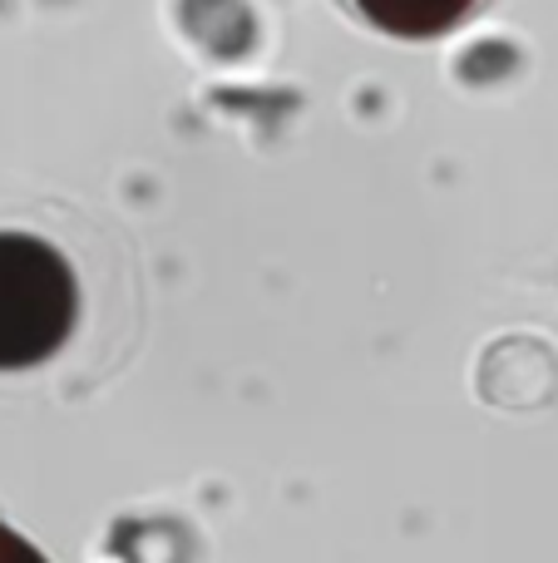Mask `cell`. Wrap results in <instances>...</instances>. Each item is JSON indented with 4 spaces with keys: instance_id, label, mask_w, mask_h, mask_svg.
Masks as SVG:
<instances>
[{
    "instance_id": "obj_1",
    "label": "cell",
    "mask_w": 558,
    "mask_h": 563,
    "mask_svg": "<svg viewBox=\"0 0 558 563\" xmlns=\"http://www.w3.org/2000/svg\"><path fill=\"white\" fill-rule=\"evenodd\" d=\"M79 287L69 263L30 233H0V371H30L69 341Z\"/></svg>"
},
{
    "instance_id": "obj_3",
    "label": "cell",
    "mask_w": 558,
    "mask_h": 563,
    "mask_svg": "<svg viewBox=\"0 0 558 563\" xmlns=\"http://www.w3.org/2000/svg\"><path fill=\"white\" fill-rule=\"evenodd\" d=\"M0 563H49V559L40 554V549L30 544L25 534H15V529L0 519Z\"/></svg>"
},
{
    "instance_id": "obj_2",
    "label": "cell",
    "mask_w": 558,
    "mask_h": 563,
    "mask_svg": "<svg viewBox=\"0 0 558 563\" xmlns=\"http://www.w3.org/2000/svg\"><path fill=\"white\" fill-rule=\"evenodd\" d=\"M356 5H361L386 35L431 40V35H445L450 25H460L475 0H356Z\"/></svg>"
}]
</instances>
